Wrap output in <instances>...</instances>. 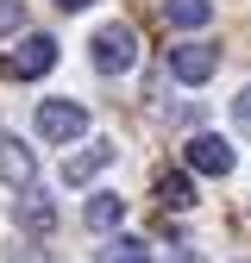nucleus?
I'll list each match as a JSON object with an SVG mask.
<instances>
[{"label": "nucleus", "mask_w": 251, "mask_h": 263, "mask_svg": "<svg viewBox=\"0 0 251 263\" xmlns=\"http://www.w3.org/2000/svg\"><path fill=\"white\" fill-rule=\"evenodd\" d=\"M88 57H94L101 76H126V69L138 63V31L126 25V19H107V25L88 38Z\"/></svg>", "instance_id": "obj_1"}, {"label": "nucleus", "mask_w": 251, "mask_h": 263, "mask_svg": "<svg viewBox=\"0 0 251 263\" xmlns=\"http://www.w3.org/2000/svg\"><path fill=\"white\" fill-rule=\"evenodd\" d=\"M82 132H88V107H82V101H38V138L76 144Z\"/></svg>", "instance_id": "obj_2"}, {"label": "nucleus", "mask_w": 251, "mask_h": 263, "mask_svg": "<svg viewBox=\"0 0 251 263\" xmlns=\"http://www.w3.org/2000/svg\"><path fill=\"white\" fill-rule=\"evenodd\" d=\"M182 163H188L195 176H232L239 157H232V144L220 138V132H195V138L182 144Z\"/></svg>", "instance_id": "obj_3"}, {"label": "nucleus", "mask_w": 251, "mask_h": 263, "mask_svg": "<svg viewBox=\"0 0 251 263\" xmlns=\"http://www.w3.org/2000/svg\"><path fill=\"white\" fill-rule=\"evenodd\" d=\"M50 69H57V38H50V31H31V38L7 57V76H19V82H38Z\"/></svg>", "instance_id": "obj_4"}, {"label": "nucleus", "mask_w": 251, "mask_h": 263, "mask_svg": "<svg viewBox=\"0 0 251 263\" xmlns=\"http://www.w3.org/2000/svg\"><path fill=\"white\" fill-rule=\"evenodd\" d=\"M213 69H220V50L213 44H170V76L176 82H188V88H201V82H213Z\"/></svg>", "instance_id": "obj_5"}, {"label": "nucleus", "mask_w": 251, "mask_h": 263, "mask_svg": "<svg viewBox=\"0 0 251 263\" xmlns=\"http://www.w3.org/2000/svg\"><path fill=\"white\" fill-rule=\"evenodd\" d=\"M113 157H119V144H107V138L82 144L76 157H63V188H82V182H94L101 170H113Z\"/></svg>", "instance_id": "obj_6"}, {"label": "nucleus", "mask_w": 251, "mask_h": 263, "mask_svg": "<svg viewBox=\"0 0 251 263\" xmlns=\"http://www.w3.org/2000/svg\"><path fill=\"white\" fill-rule=\"evenodd\" d=\"M0 182H7V188H31V182H38V157L25 151L19 132H0Z\"/></svg>", "instance_id": "obj_7"}, {"label": "nucleus", "mask_w": 251, "mask_h": 263, "mask_svg": "<svg viewBox=\"0 0 251 263\" xmlns=\"http://www.w3.org/2000/svg\"><path fill=\"white\" fill-rule=\"evenodd\" d=\"M82 219L94 226V232H113V226L126 219V201H119L113 188H101V194H88V207H82Z\"/></svg>", "instance_id": "obj_8"}, {"label": "nucleus", "mask_w": 251, "mask_h": 263, "mask_svg": "<svg viewBox=\"0 0 251 263\" xmlns=\"http://www.w3.org/2000/svg\"><path fill=\"white\" fill-rule=\"evenodd\" d=\"M164 19H170L176 31H201V25L213 19V0H164Z\"/></svg>", "instance_id": "obj_9"}, {"label": "nucleus", "mask_w": 251, "mask_h": 263, "mask_svg": "<svg viewBox=\"0 0 251 263\" xmlns=\"http://www.w3.org/2000/svg\"><path fill=\"white\" fill-rule=\"evenodd\" d=\"M19 213H25L31 232H50V226H57V207H50L44 188H19Z\"/></svg>", "instance_id": "obj_10"}, {"label": "nucleus", "mask_w": 251, "mask_h": 263, "mask_svg": "<svg viewBox=\"0 0 251 263\" xmlns=\"http://www.w3.org/2000/svg\"><path fill=\"white\" fill-rule=\"evenodd\" d=\"M101 263H151V245H145V238H132V232H119V238H107V245H101Z\"/></svg>", "instance_id": "obj_11"}, {"label": "nucleus", "mask_w": 251, "mask_h": 263, "mask_svg": "<svg viewBox=\"0 0 251 263\" xmlns=\"http://www.w3.org/2000/svg\"><path fill=\"white\" fill-rule=\"evenodd\" d=\"M157 201H164V207H195V188H188V176H164V182H157Z\"/></svg>", "instance_id": "obj_12"}, {"label": "nucleus", "mask_w": 251, "mask_h": 263, "mask_svg": "<svg viewBox=\"0 0 251 263\" xmlns=\"http://www.w3.org/2000/svg\"><path fill=\"white\" fill-rule=\"evenodd\" d=\"M25 25V0H0V38H13Z\"/></svg>", "instance_id": "obj_13"}, {"label": "nucleus", "mask_w": 251, "mask_h": 263, "mask_svg": "<svg viewBox=\"0 0 251 263\" xmlns=\"http://www.w3.org/2000/svg\"><path fill=\"white\" fill-rule=\"evenodd\" d=\"M232 125H239V132H251V82L239 88V101H232Z\"/></svg>", "instance_id": "obj_14"}, {"label": "nucleus", "mask_w": 251, "mask_h": 263, "mask_svg": "<svg viewBox=\"0 0 251 263\" xmlns=\"http://www.w3.org/2000/svg\"><path fill=\"white\" fill-rule=\"evenodd\" d=\"M164 263H201V257H195V251H188V245H176V251H170Z\"/></svg>", "instance_id": "obj_15"}, {"label": "nucleus", "mask_w": 251, "mask_h": 263, "mask_svg": "<svg viewBox=\"0 0 251 263\" xmlns=\"http://www.w3.org/2000/svg\"><path fill=\"white\" fill-rule=\"evenodd\" d=\"M57 7H63V13H82V7H94V0H57Z\"/></svg>", "instance_id": "obj_16"}]
</instances>
